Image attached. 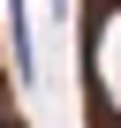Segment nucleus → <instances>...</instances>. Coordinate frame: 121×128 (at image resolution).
Returning <instances> with one entry per match:
<instances>
[{"label": "nucleus", "instance_id": "1", "mask_svg": "<svg viewBox=\"0 0 121 128\" xmlns=\"http://www.w3.org/2000/svg\"><path fill=\"white\" fill-rule=\"evenodd\" d=\"M8 45H15L23 83H38V45H30V8H23V0H8Z\"/></svg>", "mask_w": 121, "mask_h": 128}]
</instances>
